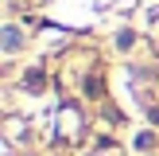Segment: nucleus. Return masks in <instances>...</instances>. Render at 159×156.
Returning a JSON list of instances; mask_svg holds the SVG:
<instances>
[{"label":"nucleus","mask_w":159,"mask_h":156,"mask_svg":"<svg viewBox=\"0 0 159 156\" xmlns=\"http://www.w3.org/2000/svg\"><path fill=\"white\" fill-rule=\"evenodd\" d=\"M4 47H8V51H16V47H20V31H16V27L4 31Z\"/></svg>","instance_id":"obj_1"}]
</instances>
